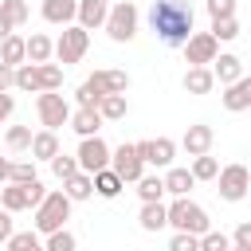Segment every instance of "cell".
Returning <instances> with one entry per match:
<instances>
[{"label":"cell","mask_w":251,"mask_h":251,"mask_svg":"<svg viewBox=\"0 0 251 251\" xmlns=\"http://www.w3.org/2000/svg\"><path fill=\"white\" fill-rule=\"evenodd\" d=\"M8 180H12V161L0 157V184H8Z\"/></svg>","instance_id":"cell-47"},{"label":"cell","mask_w":251,"mask_h":251,"mask_svg":"<svg viewBox=\"0 0 251 251\" xmlns=\"http://www.w3.org/2000/svg\"><path fill=\"white\" fill-rule=\"evenodd\" d=\"M235 247H251V220H243L235 227Z\"/></svg>","instance_id":"cell-45"},{"label":"cell","mask_w":251,"mask_h":251,"mask_svg":"<svg viewBox=\"0 0 251 251\" xmlns=\"http://www.w3.org/2000/svg\"><path fill=\"white\" fill-rule=\"evenodd\" d=\"M122 188H126V180H122L114 169H102V173H94V192H98L102 200H114Z\"/></svg>","instance_id":"cell-25"},{"label":"cell","mask_w":251,"mask_h":251,"mask_svg":"<svg viewBox=\"0 0 251 251\" xmlns=\"http://www.w3.org/2000/svg\"><path fill=\"white\" fill-rule=\"evenodd\" d=\"M75 157H78V169L94 176V173L110 169V157H114V149H110V145H106L102 137H82V141H78V153H75Z\"/></svg>","instance_id":"cell-9"},{"label":"cell","mask_w":251,"mask_h":251,"mask_svg":"<svg viewBox=\"0 0 251 251\" xmlns=\"http://www.w3.org/2000/svg\"><path fill=\"white\" fill-rule=\"evenodd\" d=\"M192 184H196L192 169H169V173H165V192H169V196H188Z\"/></svg>","instance_id":"cell-23"},{"label":"cell","mask_w":251,"mask_h":251,"mask_svg":"<svg viewBox=\"0 0 251 251\" xmlns=\"http://www.w3.org/2000/svg\"><path fill=\"white\" fill-rule=\"evenodd\" d=\"M35 114H39V126L55 133L59 126H71V114H75V110H71V102H67L59 90H43V94L35 98Z\"/></svg>","instance_id":"cell-6"},{"label":"cell","mask_w":251,"mask_h":251,"mask_svg":"<svg viewBox=\"0 0 251 251\" xmlns=\"http://www.w3.org/2000/svg\"><path fill=\"white\" fill-rule=\"evenodd\" d=\"M212 35L224 39V43L235 39V35H239V20H235V16H231V20H212Z\"/></svg>","instance_id":"cell-39"},{"label":"cell","mask_w":251,"mask_h":251,"mask_svg":"<svg viewBox=\"0 0 251 251\" xmlns=\"http://www.w3.org/2000/svg\"><path fill=\"white\" fill-rule=\"evenodd\" d=\"M16 86V67H8V63H0V94H8Z\"/></svg>","instance_id":"cell-43"},{"label":"cell","mask_w":251,"mask_h":251,"mask_svg":"<svg viewBox=\"0 0 251 251\" xmlns=\"http://www.w3.org/2000/svg\"><path fill=\"white\" fill-rule=\"evenodd\" d=\"M184 59H188V67H208V63H216V59H220V39H216L212 31H192V39L184 43Z\"/></svg>","instance_id":"cell-10"},{"label":"cell","mask_w":251,"mask_h":251,"mask_svg":"<svg viewBox=\"0 0 251 251\" xmlns=\"http://www.w3.org/2000/svg\"><path fill=\"white\" fill-rule=\"evenodd\" d=\"M43 20L71 27V24L78 20V0H43Z\"/></svg>","instance_id":"cell-14"},{"label":"cell","mask_w":251,"mask_h":251,"mask_svg":"<svg viewBox=\"0 0 251 251\" xmlns=\"http://www.w3.org/2000/svg\"><path fill=\"white\" fill-rule=\"evenodd\" d=\"M0 63H8V67H24V63H27V39L8 35V39L0 43Z\"/></svg>","instance_id":"cell-22"},{"label":"cell","mask_w":251,"mask_h":251,"mask_svg":"<svg viewBox=\"0 0 251 251\" xmlns=\"http://www.w3.org/2000/svg\"><path fill=\"white\" fill-rule=\"evenodd\" d=\"M51 55H55V43L47 39V35H31L27 39V63H51Z\"/></svg>","instance_id":"cell-27"},{"label":"cell","mask_w":251,"mask_h":251,"mask_svg":"<svg viewBox=\"0 0 251 251\" xmlns=\"http://www.w3.org/2000/svg\"><path fill=\"white\" fill-rule=\"evenodd\" d=\"M169 251H200V235H188V231H173V239H169Z\"/></svg>","instance_id":"cell-40"},{"label":"cell","mask_w":251,"mask_h":251,"mask_svg":"<svg viewBox=\"0 0 251 251\" xmlns=\"http://www.w3.org/2000/svg\"><path fill=\"white\" fill-rule=\"evenodd\" d=\"M110 169L126 180V184H137L145 176V161L137 157V145H118L114 157H110Z\"/></svg>","instance_id":"cell-11"},{"label":"cell","mask_w":251,"mask_h":251,"mask_svg":"<svg viewBox=\"0 0 251 251\" xmlns=\"http://www.w3.org/2000/svg\"><path fill=\"white\" fill-rule=\"evenodd\" d=\"M231 251H251V247H235V243H231Z\"/></svg>","instance_id":"cell-49"},{"label":"cell","mask_w":251,"mask_h":251,"mask_svg":"<svg viewBox=\"0 0 251 251\" xmlns=\"http://www.w3.org/2000/svg\"><path fill=\"white\" fill-rule=\"evenodd\" d=\"M192 176H196V180H216V176H220V161L208 157V153H204V157H192Z\"/></svg>","instance_id":"cell-33"},{"label":"cell","mask_w":251,"mask_h":251,"mask_svg":"<svg viewBox=\"0 0 251 251\" xmlns=\"http://www.w3.org/2000/svg\"><path fill=\"white\" fill-rule=\"evenodd\" d=\"M216 192H220V200H227V204L243 200V196L251 192V173H247V165H224L220 176H216Z\"/></svg>","instance_id":"cell-7"},{"label":"cell","mask_w":251,"mask_h":251,"mask_svg":"<svg viewBox=\"0 0 251 251\" xmlns=\"http://www.w3.org/2000/svg\"><path fill=\"white\" fill-rule=\"evenodd\" d=\"M224 110H231V114L251 110V75H243L239 82L227 86V94H224Z\"/></svg>","instance_id":"cell-16"},{"label":"cell","mask_w":251,"mask_h":251,"mask_svg":"<svg viewBox=\"0 0 251 251\" xmlns=\"http://www.w3.org/2000/svg\"><path fill=\"white\" fill-rule=\"evenodd\" d=\"M31 137H35V133H31L27 126H8V133H4L8 149H16V153H20V149H31Z\"/></svg>","instance_id":"cell-35"},{"label":"cell","mask_w":251,"mask_h":251,"mask_svg":"<svg viewBox=\"0 0 251 251\" xmlns=\"http://www.w3.org/2000/svg\"><path fill=\"white\" fill-rule=\"evenodd\" d=\"M110 16V0H78V27H106Z\"/></svg>","instance_id":"cell-15"},{"label":"cell","mask_w":251,"mask_h":251,"mask_svg":"<svg viewBox=\"0 0 251 251\" xmlns=\"http://www.w3.org/2000/svg\"><path fill=\"white\" fill-rule=\"evenodd\" d=\"M86 47H90V31L78 27V24H71V27H63V35L55 39V59H59L63 67H71V63H78V59L86 55Z\"/></svg>","instance_id":"cell-8"},{"label":"cell","mask_w":251,"mask_h":251,"mask_svg":"<svg viewBox=\"0 0 251 251\" xmlns=\"http://www.w3.org/2000/svg\"><path fill=\"white\" fill-rule=\"evenodd\" d=\"M137 224H141V231H161V227H169V208H165L161 200H157V204H141Z\"/></svg>","instance_id":"cell-19"},{"label":"cell","mask_w":251,"mask_h":251,"mask_svg":"<svg viewBox=\"0 0 251 251\" xmlns=\"http://www.w3.org/2000/svg\"><path fill=\"white\" fill-rule=\"evenodd\" d=\"M16 90H31V94L43 90V86H39V67H35V63L16 67Z\"/></svg>","instance_id":"cell-30"},{"label":"cell","mask_w":251,"mask_h":251,"mask_svg":"<svg viewBox=\"0 0 251 251\" xmlns=\"http://www.w3.org/2000/svg\"><path fill=\"white\" fill-rule=\"evenodd\" d=\"M212 86H216L212 67H188L184 71V90L188 94H212Z\"/></svg>","instance_id":"cell-18"},{"label":"cell","mask_w":251,"mask_h":251,"mask_svg":"<svg viewBox=\"0 0 251 251\" xmlns=\"http://www.w3.org/2000/svg\"><path fill=\"white\" fill-rule=\"evenodd\" d=\"M133 145H137V157H141L145 165H153V169H169V165H173V157H176V141H169V137L133 141Z\"/></svg>","instance_id":"cell-12"},{"label":"cell","mask_w":251,"mask_h":251,"mask_svg":"<svg viewBox=\"0 0 251 251\" xmlns=\"http://www.w3.org/2000/svg\"><path fill=\"white\" fill-rule=\"evenodd\" d=\"M200 251H231V239L224 231H208V235H200Z\"/></svg>","instance_id":"cell-41"},{"label":"cell","mask_w":251,"mask_h":251,"mask_svg":"<svg viewBox=\"0 0 251 251\" xmlns=\"http://www.w3.org/2000/svg\"><path fill=\"white\" fill-rule=\"evenodd\" d=\"M169 227H173V231H188V235H208V231H212V220H208V212H204L196 200L176 196V200L169 204Z\"/></svg>","instance_id":"cell-3"},{"label":"cell","mask_w":251,"mask_h":251,"mask_svg":"<svg viewBox=\"0 0 251 251\" xmlns=\"http://www.w3.org/2000/svg\"><path fill=\"white\" fill-rule=\"evenodd\" d=\"M12 235H16V227H12V212L0 208V243H8Z\"/></svg>","instance_id":"cell-44"},{"label":"cell","mask_w":251,"mask_h":251,"mask_svg":"<svg viewBox=\"0 0 251 251\" xmlns=\"http://www.w3.org/2000/svg\"><path fill=\"white\" fill-rule=\"evenodd\" d=\"M12 31H16V27H12V24H8V20H4V16H0V43H4V39H8V35H12Z\"/></svg>","instance_id":"cell-48"},{"label":"cell","mask_w":251,"mask_h":251,"mask_svg":"<svg viewBox=\"0 0 251 251\" xmlns=\"http://www.w3.org/2000/svg\"><path fill=\"white\" fill-rule=\"evenodd\" d=\"M8 251H47V243L39 239V231H16L8 239Z\"/></svg>","instance_id":"cell-31"},{"label":"cell","mask_w":251,"mask_h":251,"mask_svg":"<svg viewBox=\"0 0 251 251\" xmlns=\"http://www.w3.org/2000/svg\"><path fill=\"white\" fill-rule=\"evenodd\" d=\"M59 157V137L51 129H39L31 137V161H55Z\"/></svg>","instance_id":"cell-21"},{"label":"cell","mask_w":251,"mask_h":251,"mask_svg":"<svg viewBox=\"0 0 251 251\" xmlns=\"http://www.w3.org/2000/svg\"><path fill=\"white\" fill-rule=\"evenodd\" d=\"M137 196H141V204H157L161 196H165V176H141L137 180Z\"/></svg>","instance_id":"cell-29"},{"label":"cell","mask_w":251,"mask_h":251,"mask_svg":"<svg viewBox=\"0 0 251 251\" xmlns=\"http://www.w3.org/2000/svg\"><path fill=\"white\" fill-rule=\"evenodd\" d=\"M31 180H39L35 176V161H12V180L8 184H31Z\"/></svg>","instance_id":"cell-37"},{"label":"cell","mask_w":251,"mask_h":251,"mask_svg":"<svg viewBox=\"0 0 251 251\" xmlns=\"http://www.w3.org/2000/svg\"><path fill=\"white\" fill-rule=\"evenodd\" d=\"M204 8H208L212 20H231V16H235V0H208Z\"/></svg>","instance_id":"cell-42"},{"label":"cell","mask_w":251,"mask_h":251,"mask_svg":"<svg viewBox=\"0 0 251 251\" xmlns=\"http://www.w3.org/2000/svg\"><path fill=\"white\" fill-rule=\"evenodd\" d=\"M137 4L133 0H118V4H110V16H106V35L114 39V43H129L133 35H137Z\"/></svg>","instance_id":"cell-5"},{"label":"cell","mask_w":251,"mask_h":251,"mask_svg":"<svg viewBox=\"0 0 251 251\" xmlns=\"http://www.w3.org/2000/svg\"><path fill=\"white\" fill-rule=\"evenodd\" d=\"M212 141H216V133H212V126H204V122L188 126V129H184V137H180V145H184V153H188V157H204V153L212 149Z\"/></svg>","instance_id":"cell-13"},{"label":"cell","mask_w":251,"mask_h":251,"mask_svg":"<svg viewBox=\"0 0 251 251\" xmlns=\"http://www.w3.org/2000/svg\"><path fill=\"white\" fill-rule=\"evenodd\" d=\"M47 251H78V239L63 227V231H55V235H47Z\"/></svg>","instance_id":"cell-38"},{"label":"cell","mask_w":251,"mask_h":251,"mask_svg":"<svg viewBox=\"0 0 251 251\" xmlns=\"http://www.w3.org/2000/svg\"><path fill=\"white\" fill-rule=\"evenodd\" d=\"M39 86L43 90H59L63 86V67L59 63H39ZM39 90V94H43Z\"/></svg>","instance_id":"cell-32"},{"label":"cell","mask_w":251,"mask_h":251,"mask_svg":"<svg viewBox=\"0 0 251 251\" xmlns=\"http://www.w3.org/2000/svg\"><path fill=\"white\" fill-rule=\"evenodd\" d=\"M51 173H55V176L67 184V180H71L75 173H82V169H78V157H67V153H59V157L51 161Z\"/></svg>","instance_id":"cell-36"},{"label":"cell","mask_w":251,"mask_h":251,"mask_svg":"<svg viewBox=\"0 0 251 251\" xmlns=\"http://www.w3.org/2000/svg\"><path fill=\"white\" fill-rule=\"evenodd\" d=\"M126 110H129L126 94H106V98L98 102V114H102L106 122H122V118H126Z\"/></svg>","instance_id":"cell-28"},{"label":"cell","mask_w":251,"mask_h":251,"mask_svg":"<svg viewBox=\"0 0 251 251\" xmlns=\"http://www.w3.org/2000/svg\"><path fill=\"white\" fill-rule=\"evenodd\" d=\"M0 4H4V0H0Z\"/></svg>","instance_id":"cell-51"},{"label":"cell","mask_w":251,"mask_h":251,"mask_svg":"<svg viewBox=\"0 0 251 251\" xmlns=\"http://www.w3.org/2000/svg\"><path fill=\"white\" fill-rule=\"evenodd\" d=\"M212 75H216V82L231 86V82H239V78H243V63H239L235 55H220V59L212 63Z\"/></svg>","instance_id":"cell-20"},{"label":"cell","mask_w":251,"mask_h":251,"mask_svg":"<svg viewBox=\"0 0 251 251\" xmlns=\"http://www.w3.org/2000/svg\"><path fill=\"white\" fill-rule=\"evenodd\" d=\"M106 118L98 114V110H86V106H78L75 114H71V129L78 133V137H98V126H102Z\"/></svg>","instance_id":"cell-17"},{"label":"cell","mask_w":251,"mask_h":251,"mask_svg":"<svg viewBox=\"0 0 251 251\" xmlns=\"http://www.w3.org/2000/svg\"><path fill=\"white\" fill-rule=\"evenodd\" d=\"M126 90H129V75H126V71H114V67H102V71H94V75L75 90V102L86 106V110H98V102H102L106 94H126Z\"/></svg>","instance_id":"cell-2"},{"label":"cell","mask_w":251,"mask_h":251,"mask_svg":"<svg viewBox=\"0 0 251 251\" xmlns=\"http://www.w3.org/2000/svg\"><path fill=\"white\" fill-rule=\"evenodd\" d=\"M247 196H251V192H247Z\"/></svg>","instance_id":"cell-50"},{"label":"cell","mask_w":251,"mask_h":251,"mask_svg":"<svg viewBox=\"0 0 251 251\" xmlns=\"http://www.w3.org/2000/svg\"><path fill=\"white\" fill-rule=\"evenodd\" d=\"M0 208H8V212H24V208H31L27 184H4V188H0Z\"/></svg>","instance_id":"cell-24"},{"label":"cell","mask_w":251,"mask_h":251,"mask_svg":"<svg viewBox=\"0 0 251 251\" xmlns=\"http://www.w3.org/2000/svg\"><path fill=\"white\" fill-rule=\"evenodd\" d=\"M71 196L67 192H47V200L35 208V231L39 235H55V231H63V224L71 220Z\"/></svg>","instance_id":"cell-4"},{"label":"cell","mask_w":251,"mask_h":251,"mask_svg":"<svg viewBox=\"0 0 251 251\" xmlns=\"http://www.w3.org/2000/svg\"><path fill=\"white\" fill-rule=\"evenodd\" d=\"M0 16H4L12 27H24V24H27V4H24V0H4V4H0Z\"/></svg>","instance_id":"cell-34"},{"label":"cell","mask_w":251,"mask_h":251,"mask_svg":"<svg viewBox=\"0 0 251 251\" xmlns=\"http://www.w3.org/2000/svg\"><path fill=\"white\" fill-rule=\"evenodd\" d=\"M12 110H16V98H12V94H0V122H8Z\"/></svg>","instance_id":"cell-46"},{"label":"cell","mask_w":251,"mask_h":251,"mask_svg":"<svg viewBox=\"0 0 251 251\" xmlns=\"http://www.w3.org/2000/svg\"><path fill=\"white\" fill-rule=\"evenodd\" d=\"M63 192H67L71 200H90V196H94V176H90V173H75V176L63 184Z\"/></svg>","instance_id":"cell-26"},{"label":"cell","mask_w":251,"mask_h":251,"mask_svg":"<svg viewBox=\"0 0 251 251\" xmlns=\"http://www.w3.org/2000/svg\"><path fill=\"white\" fill-rule=\"evenodd\" d=\"M192 8L184 0H153L149 8V27L165 47H184L192 39Z\"/></svg>","instance_id":"cell-1"}]
</instances>
